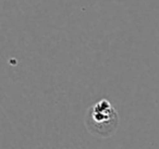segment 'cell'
Segmentation results:
<instances>
[{
  "label": "cell",
  "mask_w": 159,
  "mask_h": 149,
  "mask_svg": "<svg viewBox=\"0 0 159 149\" xmlns=\"http://www.w3.org/2000/svg\"><path fill=\"white\" fill-rule=\"evenodd\" d=\"M85 124L93 135L110 137L118 127V113L108 99H102L87 110Z\"/></svg>",
  "instance_id": "obj_1"
}]
</instances>
